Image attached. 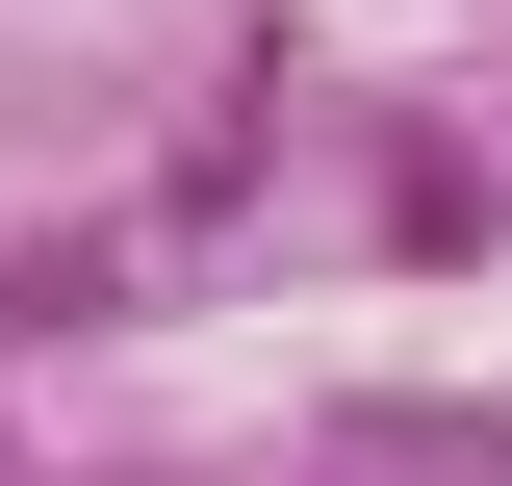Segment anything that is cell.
<instances>
[{
	"label": "cell",
	"instance_id": "1",
	"mask_svg": "<svg viewBox=\"0 0 512 486\" xmlns=\"http://www.w3.org/2000/svg\"><path fill=\"white\" fill-rule=\"evenodd\" d=\"M103 282H128L103 231H77V256H0V333H77V307H103Z\"/></svg>",
	"mask_w": 512,
	"mask_h": 486
}]
</instances>
